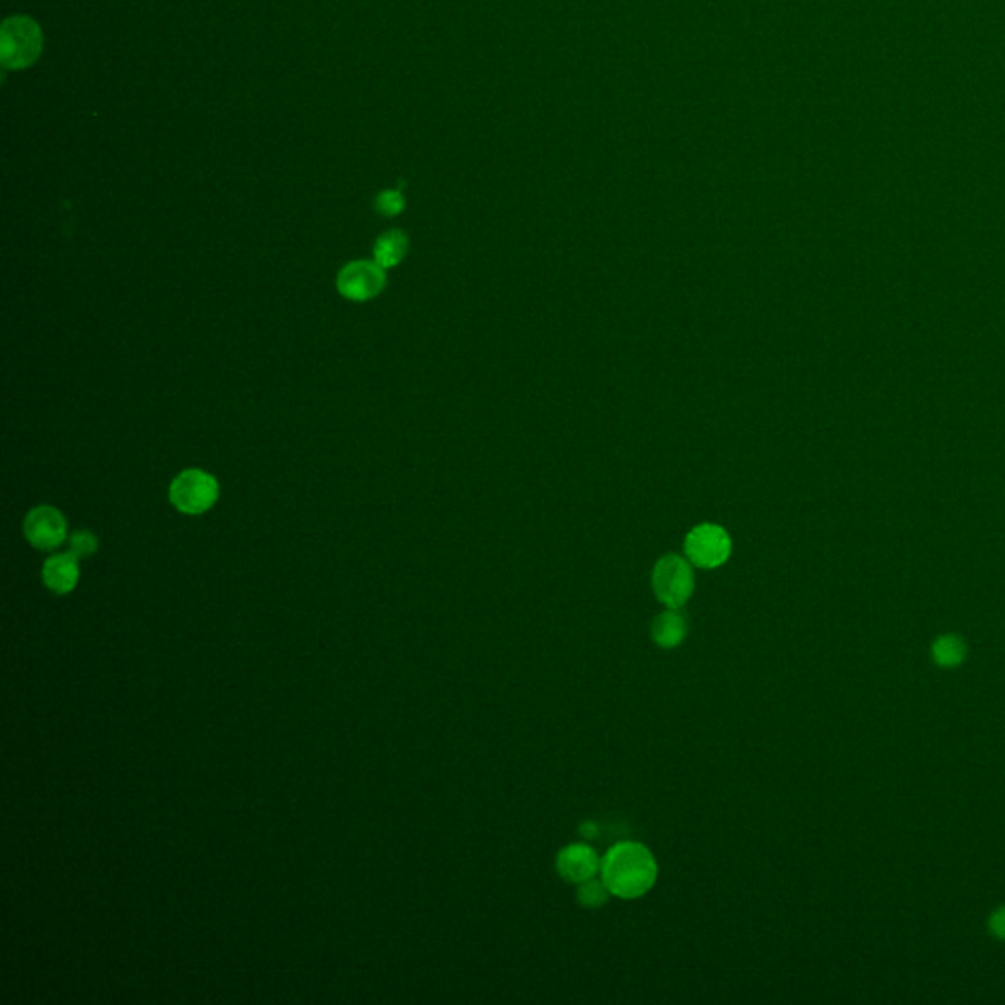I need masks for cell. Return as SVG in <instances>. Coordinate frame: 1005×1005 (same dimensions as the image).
Here are the masks:
<instances>
[{
  "label": "cell",
  "mask_w": 1005,
  "mask_h": 1005,
  "mask_svg": "<svg viewBox=\"0 0 1005 1005\" xmlns=\"http://www.w3.org/2000/svg\"><path fill=\"white\" fill-rule=\"evenodd\" d=\"M732 543L723 526L700 524L686 536V556L693 566L703 570L719 568L729 560Z\"/></svg>",
  "instance_id": "5"
},
{
  "label": "cell",
  "mask_w": 1005,
  "mask_h": 1005,
  "mask_svg": "<svg viewBox=\"0 0 1005 1005\" xmlns=\"http://www.w3.org/2000/svg\"><path fill=\"white\" fill-rule=\"evenodd\" d=\"M218 493L220 487L215 475L203 470H185L171 483L169 501L179 513L203 514L217 502Z\"/></svg>",
  "instance_id": "4"
},
{
  "label": "cell",
  "mask_w": 1005,
  "mask_h": 1005,
  "mask_svg": "<svg viewBox=\"0 0 1005 1005\" xmlns=\"http://www.w3.org/2000/svg\"><path fill=\"white\" fill-rule=\"evenodd\" d=\"M375 210L384 217H397L404 210V197L401 191L397 189H387L382 191L374 203Z\"/></svg>",
  "instance_id": "14"
},
{
  "label": "cell",
  "mask_w": 1005,
  "mask_h": 1005,
  "mask_svg": "<svg viewBox=\"0 0 1005 1005\" xmlns=\"http://www.w3.org/2000/svg\"><path fill=\"white\" fill-rule=\"evenodd\" d=\"M24 536L38 550H53L68 538V519L60 509L40 505L26 514Z\"/></svg>",
  "instance_id": "7"
},
{
  "label": "cell",
  "mask_w": 1005,
  "mask_h": 1005,
  "mask_svg": "<svg viewBox=\"0 0 1005 1005\" xmlns=\"http://www.w3.org/2000/svg\"><path fill=\"white\" fill-rule=\"evenodd\" d=\"M70 548L71 554H75L77 558H87L90 554L99 550V541L89 531H77V533L71 534Z\"/></svg>",
  "instance_id": "15"
},
{
  "label": "cell",
  "mask_w": 1005,
  "mask_h": 1005,
  "mask_svg": "<svg viewBox=\"0 0 1005 1005\" xmlns=\"http://www.w3.org/2000/svg\"><path fill=\"white\" fill-rule=\"evenodd\" d=\"M651 637L661 649H678L688 637V619L678 609H666L652 621Z\"/></svg>",
  "instance_id": "10"
},
{
  "label": "cell",
  "mask_w": 1005,
  "mask_h": 1005,
  "mask_svg": "<svg viewBox=\"0 0 1005 1005\" xmlns=\"http://www.w3.org/2000/svg\"><path fill=\"white\" fill-rule=\"evenodd\" d=\"M80 558L75 554H56L44 564L41 580L46 588L58 595H65L75 590L80 582Z\"/></svg>",
  "instance_id": "9"
},
{
  "label": "cell",
  "mask_w": 1005,
  "mask_h": 1005,
  "mask_svg": "<svg viewBox=\"0 0 1005 1005\" xmlns=\"http://www.w3.org/2000/svg\"><path fill=\"white\" fill-rule=\"evenodd\" d=\"M556 870L568 884H582L585 880L600 876L602 858L595 848L585 843H573L564 847L556 857Z\"/></svg>",
  "instance_id": "8"
},
{
  "label": "cell",
  "mask_w": 1005,
  "mask_h": 1005,
  "mask_svg": "<svg viewBox=\"0 0 1005 1005\" xmlns=\"http://www.w3.org/2000/svg\"><path fill=\"white\" fill-rule=\"evenodd\" d=\"M933 656L943 666H956L965 658V644L956 637H943L935 642Z\"/></svg>",
  "instance_id": "13"
},
{
  "label": "cell",
  "mask_w": 1005,
  "mask_h": 1005,
  "mask_svg": "<svg viewBox=\"0 0 1005 1005\" xmlns=\"http://www.w3.org/2000/svg\"><path fill=\"white\" fill-rule=\"evenodd\" d=\"M609 897H613L612 892L605 886L602 876H595L578 884V901L585 909H597V907L605 906Z\"/></svg>",
  "instance_id": "12"
},
{
  "label": "cell",
  "mask_w": 1005,
  "mask_h": 1005,
  "mask_svg": "<svg viewBox=\"0 0 1005 1005\" xmlns=\"http://www.w3.org/2000/svg\"><path fill=\"white\" fill-rule=\"evenodd\" d=\"M990 929L994 931L995 936L1005 939V907L997 909L992 919H990Z\"/></svg>",
  "instance_id": "16"
},
{
  "label": "cell",
  "mask_w": 1005,
  "mask_h": 1005,
  "mask_svg": "<svg viewBox=\"0 0 1005 1005\" xmlns=\"http://www.w3.org/2000/svg\"><path fill=\"white\" fill-rule=\"evenodd\" d=\"M407 254H409V238L403 230H387L375 240L374 262L384 269L399 266Z\"/></svg>",
  "instance_id": "11"
},
{
  "label": "cell",
  "mask_w": 1005,
  "mask_h": 1005,
  "mask_svg": "<svg viewBox=\"0 0 1005 1005\" xmlns=\"http://www.w3.org/2000/svg\"><path fill=\"white\" fill-rule=\"evenodd\" d=\"M600 876L613 897L639 899L656 884L658 862L642 843L621 840L605 852Z\"/></svg>",
  "instance_id": "1"
},
{
  "label": "cell",
  "mask_w": 1005,
  "mask_h": 1005,
  "mask_svg": "<svg viewBox=\"0 0 1005 1005\" xmlns=\"http://www.w3.org/2000/svg\"><path fill=\"white\" fill-rule=\"evenodd\" d=\"M652 590L658 602L668 609H680L690 602L695 590V576L691 562L678 554H668L661 558L652 570Z\"/></svg>",
  "instance_id": "3"
},
{
  "label": "cell",
  "mask_w": 1005,
  "mask_h": 1005,
  "mask_svg": "<svg viewBox=\"0 0 1005 1005\" xmlns=\"http://www.w3.org/2000/svg\"><path fill=\"white\" fill-rule=\"evenodd\" d=\"M44 34L40 24L26 16H9L0 26V65L7 71H22L40 60Z\"/></svg>",
  "instance_id": "2"
},
{
  "label": "cell",
  "mask_w": 1005,
  "mask_h": 1005,
  "mask_svg": "<svg viewBox=\"0 0 1005 1005\" xmlns=\"http://www.w3.org/2000/svg\"><path fill=\"white\" fill-rule=\"evenodd\" d=\"M387 286V276L382 266L375 262H365V259H355L348 266L340 269L336 277V287L340 295L346 296L348 301L364 303L374 296L379 295Z\"/></svg>",
  "instance_id": "6"
}]
</instances>
